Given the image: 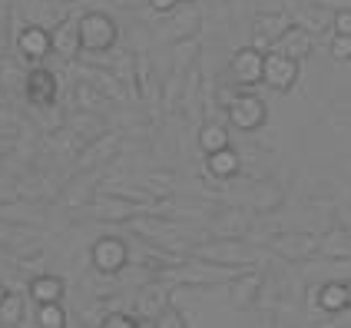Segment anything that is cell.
<instances>
[{
    "instance_id": "cell-6",
    "label": "cell",
    "mask_w": 351,
    "mask_h": 328,
    "mask_svg": "<svg viewBox=\"0 0 351 328\" xmlns=\"http://www.w3.org/2000/svg\"><path fill=\"white\" fill-rule=\"evenodd\" d=\"M229 73L239 86H255V83H265V50L258 47H242L235 50L229 60Z\"/></svg>"
},
{
    "instance_id": "cell-19",
    "label": "cell",
    "mask_w": 351,
    "mask_h": 328,
    "mask_svg": "<svg viewBox=\"0 0 351 328\" xmlns=\"http://www.w3.org/2000/svg\"><path fill=\"white\" fill-rule=\"evenodd\" d=\"M328 54H332L338 63H351V37H345V34H335V40L328 43Z\"/></svg>"
},
{
    "instance_id": "cell-8",
    "label": "cell",
    "mask_w": 351,
    "mask_h": 328,
    "mask_svg": "<svg viewBox=\"0 0 351 328\" xmlns=\"http://www.w3.org/2000/svg\"><path fill=\"white\" fill-rule=\"evenodd\" d=\"M80 17L83 14H66L53 27V54H60L63 60H77L83 50L80 47Z\"/></svg>"
},
{
    "instance_id": "cell-23",
    "label": "cell",
    "mask_w": 351,
    "mask_h": 328,
    "mask_svg": "<svg viewBox=\"0 0 351 328\" xmlns=\"http://www.w3.org/2000/svg\"><path fill=\"white\" fill-rule=\"evenodd\" d=\"M332 27H335V34H345V37H351V10H335Z\"/></svg>"
},
{
    "instance_id": "cell-32",
    "label": "cell",
    "mask_w": 351,
    "mask_h": 328,
    "mask_svg": "<svg viewBox=\"0 0 351 328\" xmlns=\"http://www.w3.org/2000/svg\"><path fill=\"white\" fill-rule=\"evenodd\" d=\"M70 3H77V0H70Z\"/></svg>"
},
{
    "instance_id": "cell-13",
    "label": "cell",
    "mask_w": 351,
    "mask_h": 328,
    "mask_svg": "<svg viewBox=\"0 0 351 328\" xmlns=\"http://www.w3.org/2000/svg\"><path fill=\"white\" fill-rule=\"evenodd\" d=\"M292 27V17H282V14H269V17H262L258 23H255V47L258 50H272L275 40L282 37L285 30Z\"/></svg>"
},
{
    "instance_id": "cell-17",
    "label": "cell",
    "mask_w": 351,
    "mask_h": 328,
    "mask_svg": "<svg viewBox=\"0 0 351 328\" xmlns=\"http://www.w3.org/2000/svg\"><path fill=\"white\" fill-rule=\"evenodd\" d=\"M258 285H262V279L258 275H249V279H239L232 285V302L239 309H249L255 302V295H258Z\"/></svg>"
},
{
    "instance_id": "cell-14",
    "label": "cell",
    "mask_w": 351,
    "mask_h": 328,
    "mask_svg": "<svg viewBox=\"0 0 351 328\" xmlns=\"http://www.w3.org/2000/svg\"><path fill=\"white\" fill-rule=\"evenodd\" d=\"M315 235L308 232H292V235H275L272 239V249L278 255H285V259H305V255H312L315 252Z\"/></svg>"
},
{
    "instance_id": "cell-21",
    "label": "cell",
    "mask_w": 351,
    "mask_h": 328,
    "mask_svg": "<svg viewBox=\"0 0 351 328\" xmlns=\"http://www.w3.org/2000/svg\"><path fill=\"white\" fill-rule=\"evenodd\" d=\"M20 130H17V116L10 113L7 106H0V136H7V139H14Z\"/></svg>"
},
{
    "instance_id": "cell-25",
    "label": "cell",
    "mask_w": 351,
    "mask_h": 328,
    "mask_svg": "<svg viewBox=\"0 0 351 328\" xmlns=\"http://www.w3.org/2000/svg\"><path fill=\"white\" fill-rule=\"evenodd\" d=\"M146 3H149L156 14H173L176 7H179V0H146Z\"/></svg>"
},
{
    "instance_id": "cell-20",
    "label": "cell",
    "mask_w": 351,
    "mask_h": 328,
    "mask_svg": "<svg viewBox=\"0 0 351 328\" xmlns=\"http://www.w3.org/2000/svg\"><path fill=\"white\" fill-rule=\"evenodd\" d=\"M103 325L106 328H133V325H139V315H130V312H106V315H103Z\"/></svg>"
},
{
    "instance_id": "cell-31",
    "label": "cell",
    "mask_w": 351,
    "mask_h": 328,
    "mask_svg": "<svg viewBox=\"0 0 351 328\" xmlns=\"http://www.w3.org/2000/svg\"><path fill=\"white\" fill-rule=\"evenodd\" d=\"M348 295H351V282H348Z\"/></svg>"
},
{
    "instance_id": "cell-2",
    "label": "cell",
    "mask_w": 351,
    "mask_h": 328,
    "mask_svg": "<svg viewBox=\"0 0 351 328\" xmlns=\"http://www.w3.org/2000/svg\"><path fill=\"white\" fill-rule=\"evenodd\" d=\"M130 242L123 239V235H103L93 242V249H90V262H93V269L99 275H119V272L130 266Z\"/></svg>"
},
{
    "instance_id": "cell-27",
    "label": "cell",
    "mask_w": 351,
    "mask_h": 328,
    "mask_svg": "<svg viewBox=\"0 0 351 328\" xmlns=\"http://www.w3.org/2000/svg\"><path fill=\"white\" fill-rule=\"evenodd\" d=\"M14 14V0H0V20H10Z\"/></svg>"
},
{
    "instance_id": "cell-15",
    "label": "cell",
    "mask_w": 351,
    "mask_h": 328,
    "mask_svg": "<svg viewBox=\"0 0 351 328\" xmlns=\"http://www.w3.org/2000/svg\"><path fill=\"white\" fill-rule=\"evenodd\" d=\"M195 139H199V150L209 156V153H215V150H222V146H229V130H226L222 123H202Z\"/></svg>"
},
{
    "instance_id": "cell-28",
    "label": "cell",
    "mask_w": 351,
    "mask_h": 328,
    "mask_svg": "<svg viewBox=\"0 0 351 328\" xmlns=\"http://www.w3.org/2000/svg\"><path fill=\"white\" fill-rule=\"evenodd\" d=\"M10 143H14V139H7V136H3V139H0V156L7 153V150H10Z\"/></svg>"
},
{
    "instance_id": "cell-9",
    "label": "cell",
    "mask_w": 351,
    "mask_h": 328,
    "mask_svg": "<svg viewBox=\"0 0 351 328\" xmlns=\"http://www.w3.org/2000/svg\"><path fill=\"white\" fill-rule=\"evenodd\" d=\"M312 34H308V30H305V27H289V30H285V34H282V37L275 40V47L272 50H282V54H285V57H292V60H298V63H302V60L305 57H312Z\"/></svg>"
},
{
    "instance_id": "cell-10",
    "label": "cell",
    "mask_w": 351,
    "mask_h": 328,
    "mask_svg": "<svg viewBox=\"0 0 351 328\" xmlns=\"http://www.w3.org/2000/svg\"><path fill=\"white\" fill-rule=\"evenodd\" d=\"M27 295L37 302V305H47V302H63L66 295V282L63 275H34L30 285H27Z\"/></svg>"
},
{
    "instance_id": "cell-12",
    "label": "cell",
    "mask_w": 351,
    "mask_h": 328,
    "mask_svg": "<svg viewBox=\"0 0 351 328\" xmlns=\"http://www.w3.org/2000/svg\"><path fill=\"white\" fill-rule=\"evenodd\" d=\"M318 309L328 312V315H338V312L351 309V295H348V282H325L318 295H315Z\"/></svg>"
},
{
    "instance_id": "cell-7",
    "label": "cell",
    "mask_w": 351,
    "mask_h": 328,
    "mask_svg": "<svg viewBox=\"0 0 351 328\" xmlns=\"http://www.w3.org/2000/svg\"><path fill=\"white\" fill-rule=\"evenodd\" d=\"M295 80H298V60L285 57L282 50H269L265 54V83L275 93H285L295 86Z\"/></svg>"
},
{
    "instance_id": "cell-11",
    "label": "cell",
    "mask_w": 351,
    "mask_h": 328,
    "mask_svg": "<svg viewBox=\"0 0 351 328\" xmlns=\"http://www.w3.org/2000/svg\"><path fill=\"white\" fill-rule=\"evenodd\" d=\"M239 169H242V159H239V153H235L232 146H222V150L206 156V173L213 176V179H222V183L235 179Z\"/></svg>"
},
{
    "instance_id": "cell-26",
    "label": "cell",
    "mask_w": 351,
    "mask_h": 328,
    "mask_svg": "<svg viewBox=\"0 0 351 328\" xmlns=\"http://www.w3.org/2000/svg\"><path fill=\"white\" fill-rule=\"evenodd\" d=\"M7 47H10V37H7V20H0V57L7 54Z\"/></svg>"
},
{
    "instance_id": "cell-22",
    "label": "cell",
    "mask_w": 351,
    "mask_h": 328,
    "mask_svg": "<svg viewBox=\"0 0 351 328\" xmlns=\"http://www.w3.org/2000/svg\"><path fill=\"white\" fill-rule=\"evenodd\" d=\"M156 325L159 328H182V325H186V318H182L173 305H166V309H162V315L156 318Z\"/></svg>"
},
{
    "instance_id": "cell-16",
    "label": "cell",
    "mask_w": 351,
    "mask_h": 328,
    "mask_svg": "<svg viewBox=\"0 0 351 328\" xmlns=\"http://www.w3.org/2000/svg\"><path fill=\"white\" fill-rule=\"evenodd\" d=\"M37 325L40 328H66L70 325V315L63 309V302H47L37 309Z\"/></svg>"
},
{
    "instance_id": "cell-1",
    "label": "cell",
    "mask_w": 351,
    "mask_h": 328,
    "mask_svg": "<svg viewBox=\"0 0 351 328\" xmlns=\"http://www.w3.org/2000/svg\"><path fill=\"white\" fill-rule=\"evenodd\" d=\"M119 43V27L113 17L99 14V10H86L80 17V47L86 54H110Z\"/></svg>"
},
{
    "instance_id": "cell-29",
    "label": "cell",
    "mask_w": 351,
    "mask_h": 328,
    "mask_svg": "<svg viewBox=\"0 0 351 328\" xmlns=\"http://www.w3.org/2000/svg\"><path fill=\"white\" fill-rule=\"evenodd\" d=\"M3 298H7V285L0 282V302H3Z\"/></svg>"
},
{
    "instance_id": "cell-24",
    "label": "cell",
    "mask_w": 351,
    "mask_h": 328,
    "mask_svg": "<svg viewBox=\"0 0 351 328\" xmlns=\"http://www.w3.org/2000/svg\"><path fill=\"white\" fill-rule=\"evenodd\" d=\"M235 99H239V90H235V86H222V90H219V97H215V103H219L222 110H229Z\"/></svg>"
},
{
    "instance_id": "cell-3",
    "label": "cell",
    "mask_w": 351,
    "mask_h": 328,
    "mask_svg": "<svg viewBox=\"0 0 351 328\" xmlns=\"http://www.w3.org/2000/svg\"><path fill=\"white\" fill-rule=\"evenodd\" d=\"M30 106H40V110H53L57 106V97H60V80L53 70L40 67L34 63V70L23 77V90H20Z\"/></svg>"
},
{
    "instance_id": "cell-4",
    "label": "cell",
    "mask_w": 351,
    "mask_h": 328,
    "mask_svg": "<svg viewBox=\"0 0 351 328\" xmlns=\"http://www.w3.org/2000/svg\"><path fill=\"white\" fill-rule=\"evenodd\" d=\"M226 116H229V123L235 130L255 133V130H262L269 123V106H265V99L255 97V93H239V99L226 110Z\"/></svg>"
},
{
    "instance_id": "cell-5",
    "label": "cell",
    "mask_w": 351,
    "mask_h": 328,
    "mask_svg": "<svg viewBox=\"0 0 351 328\" xmlns=\"http://www.w3.org/2000/svg\"><path fill=\"white\" fill-rule=\"evenodd\" d=\"M14 43H17V57L23 63H43L53 54V30H47L40 23H27L17 30Z\"/></svg>"
},
{
    "instance_id": "cell-18",
    "label": "cell",
    "mask_w": 351,
    "mask_h": 328,
    "mask_svg": "<svg viewBox=\"0 0 351 328\" xmlns=\"http://www.w3.org/2000/svg\"><path fill=\"white\" fill-rule=\"evenodd\" d=\"M23 322V295L7 292V298L0 302V325H20Z\"/></svg>"
},
{
    "instance_id": "cell-30",
    "label": "cell",
    "mask_w": 351,
    "mask_h": 328,
    "mask_svg": "<svg viewBox=\"0 0 351 328\" xmlns=\"http://www.w3.org/2000/svg\"><path fill=\"white\" fill-rule=\"evenodd\" d=\"M179 3H195V0H179Z\"/></svg>"
}]
</instances>
